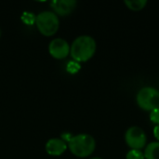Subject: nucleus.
Returning <instances> with one entry per match:
<instances>
[{"instance_id": "nucleus-11", "label": "nucleus", "mask_w": 159, "mask_h": 159, "mask_svg": "<svg viewBox=\"0 0 159 159\" xmlns=\"http://www.w3.org/2000/svg\"><path fill=\"white\" fill-rule=\"evenodd\" d=\"M35 19H36V16L33 12H30V11H25L21 15L22 21L27 25H32L35 23Z\"/></svg>"}, {"instance_id": "nucleus-9", "label": "nucleus", "mask_w": 159, "mask_h": 159, "mask_svg": "<svg viewBox=\"0 0 159 159\" xmlns=\"http://www.w3.org/2000/svg\"><path fill=\"white\" fill-rule=\"evenodd\" d=\"M145 159H159V142H153L145 146Z\"/></svg>"}, {"instance_id": "nucleus-8", "label": "nucleus", "mask_w": 159, "mask_h": 159, "mask_svg": "<svg viewBox=\"0 0 159 159\" xmlns=\"http://www.w3.org/2000/svg\"><path fill=\"white\" fill-rule=\"evenodd\" d=\"M67 143L60 138L49 139L46 143V151L52 157H59L62 155L67 149Z\"/></svg>"}, {"instance_id": "nucleus-2", "label": "nucleus", "mask_w": 159, "mask_h": 159, "mask_svg": "<svg viewBox=\"0 0 159 159\" xmlns=\"http://www.w3.org/2000/svg\"><path fill=\"white\" fill-rule=\"evenodd\" d=\"M69 150L73 155L77 157H89L96 148L95 139L87 133L77 134L72 136L67 144Z\"/></svg>"}, {"instance_id": "nucleus-6", "label": "nucleus", "mask_w": 159, "mask_h": 159, "mask_svg": "<svg viewBox=\"0 0 159 159\" xmlns=\"http://www.w3.org/2000/svg\"><path fill=\"white\" fill-rule=\"evenodd\" d=\"M48 52L55 59H64L70 53V45L63 38H54L48 45Z\"/></svg>"}, {"instance_id": "nucleus-13", "label": "nucleus", "mask_w": 159, "mask_h": 159, "mask_svg": "<svg viewBox=\"0 0 159 159\" xmlns=\"http://www.w3.org/2000/svg\"><path fill=\"white\" fill-rule=\"evenodd\" d=\"M67 71L71 74H75L80 70V64L79 62L75 61H71L68 62L67 64Z\"/></svg>"}, {"instance_id": "nucleus-14", "label": "nucleus", "mask_w": 159, "mask_h": 159, "mask_svg": "<svg viewBox=\"0 0 159 159\" xmlns=\"http://www.w3.org/2000/svg\"><path fill=\"white\" fill-rule=\"evenodd\" d=\"M150 119L152 122L159 125V108L154 109L150 113Z\"/></svg>"}, {"instance_id": "nucleus-12", "label": "nucleus", "mask_w": 159, "mask_h": 159, "mask_svg": "<svg viewBox=\"0 0 159 159\" xmlns=\"http://www.w3.org/2000/svg\"><path fill=\"white\" fill-rule=\"evenodd\" d=\"M126 159H145L144 154L142 152V150H135L131 149L127 153Z\"/></svg>"}, {"instance_id": "nucleus-1", "label": "nucleus", "mask_w": 159, "mask_h": 159, "mask_svg": "<svg viewBox=\"0 0 159 159\" xmlns=\"http://www.w3.org/2000/svg\"><path fill=\"white\" fill-rule=\"evenodd\" d=\"M97 45L95 39L90 35L83 34L73 41L70 47V53L75 61L85 62L93 57Z\"/></svg>"}, {"instance_id": "nucleus-10", "label": "nucleus", "mask_w": 159, "mask_h": 159, "mask_svg": "<svg viewBox=\"0 0 159 159\" xmlns=\"http://www.w3.org/2000/svg\"><path fill=\"white\" fill-rule=\"evenodd\" d=\"M125 4L127 5V7L129 9L141 10V9H143L146 6L147 1L146 0H126Z\"/></svg>"}, {"instance_id": "nucleus-15", "label": "nucleus", "mask_w": 159, "mask_h": 159, "mask_svg": "<svg viewBox=\"0 0 159 159\" xmlns=\"http://www.w3.org/2000/svg\"><path fill=\"white\" fill-rule=\"evenodd\" d=\"M154 135L157 138V140L159 142V125H157L154 128Z\"/></svg>"}, {"instance_id": "nucleus-5", "label": "nucleus", "mask_w": 159, "mask_h": 159, "mask_svg": "<svg viewBox=\"0 0 159 159\" xmlns=\"http://www.w3.org/2000/svg\"><path fill=\"white\" fill-rule=\"evenodd\" d=\"M125 141L131 149L141 150L145 147L147 137L142 128L133 126L127 129L125 133Z\"/></svg>"}, {"instance_id": "nucleus-7", "label": "nucleus", "mask_w": 159, "mask_h": 159, "mask_svg": "<svg viewBox=\"0 0 159 159\" xmlns=\"http://www.w3.org/2000/svg\"><path fill=\"white\" fill-rule=\"evenodd\" d=\"M50 7L57 16H67L75 8V0H54L50 2Z\"/></svg>"}, {"instance_id": "nucleus-3", "label": "nucleus", "mask_w": 159, "mask_h": 159, "mask_svg": "<svg viewBox=\"0 0 159 159\" xmlns=\"http://www.w3.org/2000/svg\"><path fill=\"white\" fill-rule=\"evenodd\" d=\"M35 24L38 31L46 35L51 36L57 33L60 27L59 17L53 11H42L40 12L35 19Z\"/></svg>"}, {"instance_id": "nucleus-17", "label": "nucleus", "mask_w": 159, "mask_h": 159, "mask_svg": "<svg viewBox=\"0 0 159 159\" xmlns=\"http://www.w3.org/2000/svg\"><path fill=\"white\" fill-rule=\"evenodd\" d=\"M0 36H1V29H0Z\"/></svg>"}, {"instance_id": "nucleus-16", "label": "nucleus", "mask_w": 159, "mask_h": 159, "mask_svg": "<svg viewBox=\"0 0 159 159\" xmlns=\"http://www.w3.org/2000/svg\"><path fill=\"white\" fill-rule=\"evenodd\" d=\"M89 159H103V158H102V157H92V158H89Z\"/></svg>"}, {"instance_id": "nucleus-4", "label": "nucleus", "mask_w": 159, "mask_h": 159, "mask_svg": "<svg viewBox=\"0 0 159 159\" xmlns=\"http://www.w3.org/2000/svg\"><path fill=\"white\" fill-rule=\"evenodd\" d=\"M138 105L146 111L159 108V91L152 87H144L139 90L136 96Z\"/></svg>"}]
</instances>
